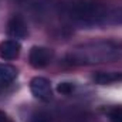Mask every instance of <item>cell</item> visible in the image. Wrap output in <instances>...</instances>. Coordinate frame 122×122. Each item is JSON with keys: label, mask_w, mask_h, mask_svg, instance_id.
<instances>
[{"label": "cell", "mask_w": 122, "mask_h": 122, "mask_svg": "<svg viewBox=\"0 0 122 122\" xmlns=\"http://www.w3.org/2000/svg\"><path fill=\"white\" fill-rule=\"evenodd\" d=\"M122 58V46L112 41H92L71 48L65 60L74 65H92Z\"/></svg>", "instance_id": "6da1fadb"}, {"label": "cell", "mask_w": 122, "mask_h": 122, "mask_svg": "<svg viewBox=\"0 0 122 122\" xmlns=\"http://www.w3.org/2000/svg\"><path fill=\"white\" fill-rule=\"evenodd\" d=\"M30 91L34 95V98L43 101V102H48L53 98V88H51V82L44 78V77H34L30 81Z\"/></svg>", "instance_id": "7a4b0ae2"}, {"label": "cell", "mask_w": 122, "mask_h": 122, "mask_svg": "<svg viewBox=\"0 0 122 122\" xmlns=\"http://www.w3.org/2000/svg\"><path fill=\"white\" fill-rule=\"evenodd\" d=\"M53 57H54V51L47 47L34 46L29 53V61H30L31 67L34 68H44L46 65L51 62Z\"/></svg>", "instance_id": "3957f363"}, {"label": "cell", "mask_w": 122, "mask_h": 122, "mask_svg": "<svg viewBox=\"0 0 122 122\" xmlns=\"http://www.w3.org/2000/svg\"><path fill=\"white\" fill-rule=\"evenodd\" d=\"M7 33L10 37L13 38H26L29 36V27L26 20L20 16V14H14L7 24Z\"/></svg>", "instance_id": "277c9868"}, {"label": "cell", "mask_w": 122, "mask_h": 122, "mask_svg": "<svg viewBox=\"0 0 122 122\" xmlns=\"http://www.w3.org/2000/svg\"><path fill=\"white\" fill-rule=\"evenodd\" d=\"M21 46L17 40H4L0 43V57L6 61L16 60L20 56Z\"/></svg>", "instance_id": "5b68a950"}, {"label": "cell", "mask_w": 122, "mask_h": 122, "mask_svg": "<svg viewBox=\"0 0 122 122\" xmlns=\"http://www.w3.org/2000/svg\"><path fill=\"white\" fill-rule=\"evenodd\" d=\"M94 82L99 84V85H109V84H115V82H121L122 81V72H97L92 77Z\"/></svg>", "instance_id": "8992f818"}, {"label": "cell", "mask_w": 122, "mask_h": 122, "mask_svg": "<svg viewBox=\"0 0 122 122\" xmlns=\"http://www.w3.org/2000/svg\"><path fill=\"white\" fill-rule=\"evenodd\" d=\"M17 75L19 71L16 67L0 62V84H10L17 78Z\"/></svg>", "instance_id": "52a82bcc"}, {"label": "cell", "mask_w": 122, "mask_h": 122, "mask_svg": "<svg viewBox=\"0 0 122 122\" xmlns=\"http://www.w3.org/2000/svg\"><path fill=\"white\" fill-rule=\"evenodd\" d=\"M30 122H53V119L46 111H36L30 117Z\"/></svg>", "instance_id": "ba28073f"}, {"label": "cell", "mask_w": 122, "mask_h": 122, "mask_svg": "<svg viewBox=\"0 0 122 122\" xmlns=\"http://www.w3.org/2000/svg\"><path fill=\"white\" fill-rule=\"evenodd\" d=\"M108 118L111 122H122V107H114L109 109Z\"/></svg>", "instance_id": "9c48e42d"}, {"label": "cell", "mask_w": 122, "mask_h": 122, "mask_svg": "<svg viewBox=\"0 0 122 122\" xmlns=\"http://www.w3.org/2000/svg\"><path fill=\"white\" fill-rule=\"evenodd\" d=\"M57 91L60 94H64V95H70L71 92L74 91V85L71 82H61L60 85L57 87Z\"/></svg>", "instance_id": "30bf717a"}, {"label": "cell", "mask_w": 122, "mask_h": 122, "mask_svg": "<svg viewBox=\"0 0 122 122\" xmlns=\"http://www.w3.org/2000/svg\"><path fill=\"white\" fill-rule=\"evenodd\" d=\"M0 122H10L9 121V117H7L3 111H0Z\"/></svg>", "instance_id": "8fae6325"}]
</instances>
